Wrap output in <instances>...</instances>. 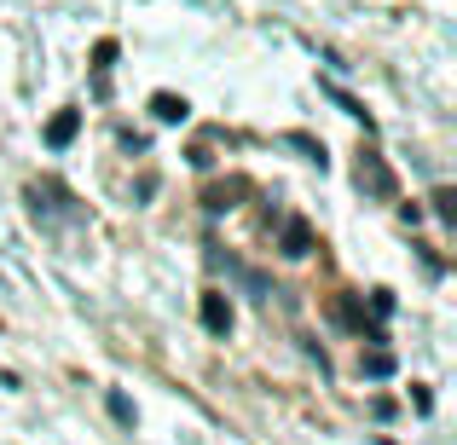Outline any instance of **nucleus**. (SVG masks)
I'll return each instance as SVG.
<instances>
[{"label":"nucleus","mask_w":457,"mask_h":445,"mask_svg":"<svg viewBox=\"0 0 457 445\" xmlns=\"http://www.w3.org/2000/svg\"><path fill=\"white\" fill-rule=\"evenodd\" d=\"M197 318H203V330H209V335H226V330H232V301H226L220 290H203Z\"/></svg>","instance_id":"1"},{"label":"nucleus","mask_w":457,"mask_h":445,"mask_svg":"<svg viewBox=\"0 0 457 445\" xmlns=\"http://www.w3.org/2000/svg\"><path fill=\"white\" fill-rule=\"evenodd\" d=\"M359 185H365L370 197H394V174H388V162H382L377 151L359 156Z\"/></svg>","instance_id":"2"},{"label":"nucleus","mask_w":457,"mask_h":445,"mask_svg":"<svg viewBox=\"0 0 457 445\" xmlns=\"http://www.w3.org/2000/svg\"><path fill=\"white\" fill-rule=\"evenodd\" d=\"M76 134H81V111H58V116H53V128H46V145L64 151Z\"/></svg>","instance_id":"3"},{"label":"nucleus","mask_w":457,"mask_h":445,"mask_svg":"<svg viewBox=\"0 0 457 445\" xmlns=\"http://www.w3.org/2000/svg\"><path fill=\"white\" fill-rule=\"evenodd\" d=\"M244 191H249V179H226V185H209V191H203V209L220 214V209H232V197H244Z\"/></svg>","instance_id":"4"},{"label":"nucleus","mask_w":457,"mask_h":445,"mask_svg":"<svg viewBox=\"0 0 457 445\" xmlns=\"http://www.w3.org/2000/svg\"><path fill=\"white\" fill-rule=\"evenodd\" d=\"M307 249H312V226L302 214H290V220H284V255H307Z\"/></svg>","instance_id":"5"},{"label":"nucleus","mask_w":457,"mask_h":445,"mask_svg":"<svg viewBox=\"0 0 457 445\" xmlns=\"http://www.w3.org/2000/svg\"><path fill=\"white\" fill-rule=\"evenodd\" d=\"M151 111H156V122H186V99H174V93H156Z\"/></svg>","instance_id":"6"},{"label":"nucleus","mask_w":457,"mask_h":445,"mask_svg":"<svg viewBox=\"0 0 457 445\" xmlns=\"http://www.w3.org/2000/svg\"><path fill=\"white\" fill-rule=\"evenodd\" d=\"M116 64V41H99V46H93V70H99V76H104V70H111Z\"/></svg>","instance_id":"7"},{"label":"nucleus","mask_w":457,"mask_h":445,"mask_svg":"<svg viewBox=\"0 0 457 445\" xmlns=\"http://www.w3.org/2000/svg\"><path fill=\"white\" fill-rule=\"evenodd\" d=\"M435 214H440V220H452V214H457V197H452V185H440V191H435Z\"/></svg>","instance_id":"8"},{"label":"nucleus","mask_w":457,"mask_h":445,"mask_svg":"<svg viewBox=\"0 0 457 445\" xmlns=\"http://www.w3.org/2000/svg\"><path fill=\"white\" fill-rule=\"evenodd\" d=\"M290 145H295V151H307V156H312V162H319V168H324V145H312V139H307V134H290Z\"/></svg>","instance_id":"9"},{"label":"nucleus","mask_w":457,"mask_h":445,"mask_svg":"<svg viewBox=\"0 0 457 445\" xmlns=\"http://www.w3.org/2000/svg\"><path fill=\"white\" fill-rule=\"evenodd\" d=\"M365 370H370V376H388V370H394V353H370Z\"/></svg>","instance_id":"10"},{"label":"nucleus","mask_w":457,"mask_h":445,"mask_svg":"<svg viewBox=\"0 0 457 445\" xmlns=\"http://www.w3.org/2000/svg\"><path fill=\"white\" fill-rule=\"evenodd\" d=\"M111 416H116V423H134V405H128L122 393H111Z\"/></svg>","instance_id":"11"}]
</instances>
